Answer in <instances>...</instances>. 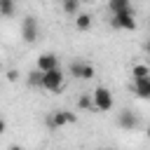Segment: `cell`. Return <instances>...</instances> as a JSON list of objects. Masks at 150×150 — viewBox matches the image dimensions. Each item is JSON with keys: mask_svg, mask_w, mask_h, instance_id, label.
Returning <instances> with one entry per match:
<instances>
[{"mask_svg": "<svg viewBox=\"0 0 150 150\" xmlns=\"http://www.w3.org/2000/svg\"><path fill=\"white\" fill-rule=\"evenodd\" d=\"M21 35H23L26 42H35V40H38L40 26H38V21H35L33 16H26V19H23V23H21Z\"/></svg>", "mask_w": 150, "mask_h": 150, "instance_id": "cell-5", "label": "cell"}, {"mask_svg": "<svg viewBox=\"0 0 150 150\" xmlns=\"http://www.w3.org/2000/svg\"><path fill=\"white\" fill-rule=\"evenodd\" d=\"M70 73L80 80H91L94 77V66L87 63V61H73L70 63Z\"/></svg>", "mask_w": 150, "mask_h": 150, "instance_id": "cell-6", "label": "cell"}, {"mask_svg": "<svg viewBox=\"0 0 150 150\" xmlns=\"http://www.w3.org/2000/svg\"><path fill=\"white\" fill-rule=\"evenodd\" d=\"M110 26L120 28V30H134L136 28V19H134V9H124V12H115L110 16Z\"/></svg>", "mask_w": 150, "mask_h": 150, "instance_id": "cell-2", "label": "cell"}, {"mask_svg": "<svg viewBox=\"0 0 150 150\" xmlns=\"http://www.w3.org/2000/svg\"><path fill=\"white\" fill-rule=\"evenodd\" d=\"M77 9H80V0H63V12L66 14H77Z\"/></svg>", "mask_w": 150, "mask_h": 150, "instance_id": "cell-15", "label": "cell"}, {"mask_svg": "<svg viewBox=\"0 0 150 150\" xmlns=\"http://www.w3.org/2000/svg\"><path fill=\"white\" fill-rule=\"evenodd\" d=\"M77 108H82V110H94V98H91V94H82V96L77 98Z\"/></svg>", "mask_w": 150, "mask_h": 150, "instance_id": "cell-14", "label": "cell"}, {"mask_svg": "<svg viewBox=\"0 0 150 150\" xmlns=\"http://www.w3.org/2000/svg\"><path fill=\"white\" fill-rule=\"evenodd\" d=\"M145 54H148V56H150V40H148V42H145Z\"/></svg>", "mask_w": 150, "mask_h": 150, "instance_id": "cell-18", "label": "cell"}, {"mask_svg": "<svg viewBox=\"0 0 150 150\" xmlns=\"http://www.w3.org/2000/svg\"><path fill=\"white\" fill-rule=\"evenodd\" d=\"M40 87L52 91V94H59L63 89V73L59 70V66L52 68V70H42V84Z\"/></svg>", "mask_w": 150, "mask_h": 150, "instance_id": "cell-1", "label": "cell"}, {"mask_svg": "<svg viewBox=\"0 0 150 150\" xmlns=\"http://www.w3.org/2000/svg\"><path fill=\"white\" fill-rule=\"evenodd\" d=\"M73 122H75V115L68 112V110H54L47 117V127L49 129H59V127H66V124H73Z\"/></svg>", "mask_w": 150, "mask_h": 150, "instance_id": "cell-4", "label": "cell"}, {"mask_svg": "<svg viewBox=\"0 0 150 150\" xmlns=\"http://www.w3.org/2000/svg\"><path fill=\"white\" fill-rule=\"evenodd\" d=\"M108 9L115 14V12H124V9H131V2L129 0H110L108 2Z\"/></svg>", "mask_w": 150, "mask_h": 150, "instance_id": "cell-11", "label": "cell"}, {"mask_svg": "<svg viewBox=\"0 0 150 150\" xmlns=\"http://www.w3.org/2000/svg\"><path fill=\"white\" fill-rule=\"evenodd\" d=\"M75 28L77 30H89L91 28V16L84 14V12H77L75 14Z\"/></svg>", "mask_w": 150, "mask_h": 150, "instance_id": "cell-10", "label": "cell"}, {"mask_svg": "<svg viewBox=\"0 0 150 150\" xmlns=\"http://www.w3.org/2000/svg\"><path fill=\"white\" fill-rule=\"evenodd\" d=\"M134 91L141 98H150V75L141 77V80H134Z\"/></svg>", "mask_w": 150, "mask_h": 150, "instance_id": "cell-9", "label": "cell"}, {"mask_svg": "<svg viewBox=\"0 0 150 150\" xmlns=\"http://www.w3.org/2000/svg\"><path fill=\"white\" fill-rule=\"evenodd\" d=\"M28 84H30V87H40V84H42V70L28 73Z\"/></svg>", "mask_w": 150, "mask_h": 150, "instance_id": "cell-16", "label": "cell"}, {"mask_svg": "<svg viewBox=\"0 0 150 150\" xmlns=\"http://www.w3.org/2000/svg\"><path fill=\"white\" fill-rule=\"evenodd\" d=\"M117 124H120L122 129H129V131H131V129L138 127V117H136L131 110H122V112L117 115Z\"/></svg>", "mask_w": 150, "mask_h": 150, "instance_id": "cell-7", "label": "cell"}, {"mask_svg": "<svg viewBox=\"0 0 150 150\" xmlns=\"http://www.w3.org/2000/svg\"><path fill=\"white\" fill-rule=\"evenodd\" d=\"M56 66H59V56H56V54L47 52V54L38 56V70H52V68H56Z\"/></svg>", "mask_w": 150, "mask_h": 150, "instance_id": "cell-8", "label": "cell"}, {"mask_svg": "<svg viewBox=\"0 0 150 150\" xmlns=\"http://www.w3.org/2000/svg\"><path fill=\"white\" fill-rule=\"evenodd\" d=\"M148 138H150V127H148Z\"/></svg>", "mask_w": 150, "mask_h": 150, "instance_id": "cell-20", "label": "cell"}, {"mask_svg": "<svg viewBox=\"0 0 150 150\" xmlns=\"http://www.w3.org/2000/svg\"><path fill=\"white\" fill-rule=\"evenodd\" d=\"M148 75H150V68L143 66V63H136L131 68V80H141V77H148Z\"/></svg>", "mask_w": 150, "mask_h": 150, "instance_id": "cell-12", "label": "cell"}, {"mask_svg": "<svg viewBox=\"0 0 150 150\" xmlns=\"http://www.w3.org/2000/svg\"><path fill=\"white\" fill-rule=\"evenodd\" d=\"M80 2H94V0H80Z\"/></svg>", "mask_w": 150, "mask_h": 150, "instance_id": "cell-19", "label": "cell"}, {"mask_svg": "<svg viewBox=\"0 0 150 150\" xmlns=\"http://www.w3.org/2000/svg\"><path fill=\"white\" fill-rule=\"evenodd\" d=\"M16 9L14 0H0V16H12Z\"/></svg>", "mask_w": 150, "mask_h": 150, "instance_id": "cell-13", "label": "cell"}, {"mask_svg": "<svg viewBox=\"0 0 150 150\" xmlns=\"http://www.w3.org/2000/svg\"><path fill=\"white\" fill-rule=\"evenodd\" d=\"M91 98H94V108L96 110H101V112H108V110H112V94L105 89V87H96L94 91H91Z\"/></svg>", "mask_w": 150, "mask_h": 150, "instance_id": "cell-3", "label": "cell"}, {"mask_svg": "<svg viewBox=\"0 0 150 150\" xmlns=\"http://www.w3.org/2000/svg\"><path fill=\"white\" fill-rule=\"evenodd\" d=\"M5 129H7V124H5V120H0V134H2Z\"/></svg>", "mask_w": 150, "mask_h": 150, "instance_id": "cell-17", "label": "cell"}]
</instances>
